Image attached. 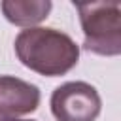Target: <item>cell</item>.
<instances>
[{"mask_svg":"<svg viewBox=\"0 0 121 121\" xmlns=\"http://www.w3.org/2000/svg\"><path fill=\"white\" fill-rule=\"evenodd\" d=\"M15 53L26 68L49 78L70 72L79 59V47L68 34L43 26L23 30L15 38Z\"/></svg>","mask_w":121,"mask_h":121,"instance_id":"6da1fadb","label":"cell"},{"mask_svg":"<svg viewBox=\"0 0 121 121\" xmlns=\"http://www.w3.org/2000/svg\"><path fill=\"white\" fill-rule=\"evenodd\" d=\"M83 28V47L96 55L115 57L121 53V4L119 2H78Z\"/></svg>","mask_w":121,"mask_h":121,"instance_id":"7a4b0ae2","label":"cell"},{"mask_svg":"<svg viewBox=\"0 0 121 121\" xmlns=\"http://www.w3.org/2000/svg\"><path fill=\"white\" fill-rule=\"evenodd\" d=\"M102 100L98 91L85 81H68L51 95V113L57 121H95Z\"/></svg>","mask_w":121,"mask_h":121,"instance_id":"3957f363","label":"cell"},{"mask_svg":"<svg viewBox=\"0 0 121 121\" xmlns=\"http://www.w3.org/2000/svg\"><path fill=\"white\" fill-rule=\"evenodd\" d=\"M40 106V89L13 76H0V117L15 119L36 112Z\"/></svg>","mask_w":121,"mask_h":121,"instance_id":"277c9868","label":"cell"},{"mask_svg":"<svg viewBox=\"0 0 121 121\" xmlns=\"http://www.w3.org/2000/svg\"><path fill=\"white\" fill-rule=\"evenodd\" d=\"M51 8L53 4L49 0H4L2 2L4 17L17 26H28V28H32V25L42 23L49 15Z\"/></svg>","mask_w":121,"mask_h":121,"instance_id":"5b68a950","label":"cell"},{"mask_svg":"<svg viewBox=\"0 0 121 121\" xmlns=\"http://www.w3.org/2000/svg\"><path fill=\"white\" fill-rule=\"evenodd\" d=\"M0 121H30V119H0Z\"/></svg>","mask_w":121,"mask_h":121,"instance_id":"8992f818","label":"cell"}]
</instances>
